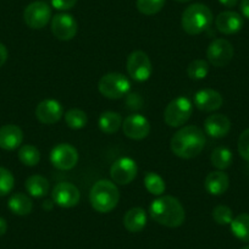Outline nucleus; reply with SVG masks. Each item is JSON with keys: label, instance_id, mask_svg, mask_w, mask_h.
Instances as JSON below:
<instances>
[{"label": "nucleus", "instance_id": "obj_1", "mask_svg": "<svg viewBox=\"0 0 249 249\" xmlns=\"http://www.w3.org/2000/svg\"><path fill=\"white\" fill-rule=\"evenodd\" d=\"M205 135L197 126H184L171 138L170 148L176 157L192 159L199 155L205 147Z\"/></svg>", "mask_w": 249, "mask_h": 249}, {"label": "nucleus", "instance_id": "obj_2", "mask_svg": "<svg viewBox=\"0 0 249 249\" xmlns=\"http://www.w3.org/2000/svg\"><path fill=\"white\" fill-rule=\"evenodd\" d=\"M149 213L155 222L170 229L179 227L186 219L183 205L172 196H161L153 200Z\"/></svg>", "mask_w": 249, "mask_h": 249}, {"label": "nucleus", "instance_id": "obj_3", "mask_svg": "<svg viewBox=\"0 0 249 249\" xmlns=\"http://www.w3.org/2000/svg\"><path fill=\"white\" fill-rule=\"evenodd\" d=\"M120 192L116 183L109 179H99L93 184L89 192V202L93 209L100 214H107L116 208Z\"/></svg>", "mask_w": 249, "mask_h": 249}, {"label": "nucleus", "instance_id": "obj_4", "mask_svg": "<svg viewBox=\"0 0 249 249\" xmlns=\"http://www.w3.org/2000/svg\"><path fill=\"white\" fill-rule=\"evenodd\" d=\"M213 22V13L204 4H192L183 11L181 26L186 33L197 36L207 31Z\"/></svg>", "mask_w": 249, "mask_h": 249}, {"label": "nucleus", "instance_id": "obj_5", "mask_svg": "<svg viewBox=\"0 0 249 249\" xmlns=\"http://www.w3.org/2000/svg\"><path fill=\"white\" fill-rule=\"evenodd\" d=\"M193 104L187 97L175 98L165 107L164 120L170 127H181L191 119Z\"/></svg>", "mask_w": 249, "mask_h": 249}, {"label": "nucleus", "instance_id": "obj_6", "mask_svg": "<svg viewBox=\"0 0 249 249\" xmlns=\"http://www.w3.org/2000/svg\"><path fill=\"white\" fill-rule=\"evenodd\" d=\"M98 89L109 99H120L131 89V82L127 77L120 72H110L103 76L98 83Z\"/></svg>", "mask_w": 249, "mask_h": 249}, {"label": "nucleus", "instance_id": "obj_7", "mask_svg": "<svg viewBox=\"0 0 249 249\" xmlns=\"http://www.w3.org/2000/svg\"><path fill=\"white\" fill-rule=\"evenodd\" d=\"M126 68L131 78L137 82H145L149 80L153 73L152 61L142 50H136L128 55Z\"/></svg>", "mask_w": 249, "mask_h": 249}, {"label": "nucleus", "instance_id": "obj_8", "mask_svg": "<svg viewBox=\"0 0 249 249\" xmlns=\"http://www.w3.org/2000/svg\"><path fill=\"white\" fill-rule=\"evenodd\" d=\"M233 45L224 38H216L209 44L207 50V57L209 64L215 68H224L229 65L233 59Z\"/></svg>", "mask_w": 249, "mask_h": 249}, {"label": "nucleus", "instance_id": "obj_9", "mask_svg": "<svg viewBox=\"0 0 249 249\" xmlns=\"http://www.w3.org/2000/svg\"><path fill=\"white\" fill-rule=\"evenodd\" d=\"M50 162L61 171L72 170L78 162V152L69 143H60L53 148L50 153Z\"/></svg>", "mask_w": 249, "mask_h": 249}, {"label": "nucleus", "instance_id": "obj_10", "mask_svg": "<svg viewBox=\"0 0 249 249\" xmlns=\"http://www.w3.org/2000/svg\"><path fill=\"white\" fill-rule=\"evenodd\" d=\"M52 18V9L44 1H33L23 11L25 23L32 30H42Z\"/></svg>", "mask_w": 249, "mask_h": 249}, {"label": "nucleus", "instance_id": "obj_11", "mask_svg": "<svg viewBox=\"0 0 249 249\" xmlns=\"http://www.w3.org/2000/svg\"><path fill=\"white\" fill-rule=\"evenodd\" d=\"M137 164L131 158H120L110 167V176L112 182L120 186L131 183L137 176Z\"/></svg>", "mask_w": 249, "mask_h": 249}, {"label": "nucleus", "instance_id": "obj_12", "mask_svg": "<svg viewBox=\"0 0 249 249\" xmlns=\"http://www.w3.org/2000/svg\"><path fill=\"white\" fill-rule=\"evenodd\" d=\"M53 202L61 208H73L81 199L80 190L70 182H60L53 188Z\"/></svg>", "mask_w": 249, "mask_h": 249}, {"label": "nucleus", "instance_id": "obj_13", "mask_svg": "<svg viewBox=\"0 0 249 249\" xmlns=\"http://www.w3.org/2000/svg\"><path fill=\"white\" fill-rule=\"evenodd\" d=\"M122 131H124V136L131 140L142 141L149 135L150 124L147 117H144L143 115H128L122 121Z\"/></svg>", "mask_w": 249, "mask_h": 249}, {"label": "nucleus", "instance_id": "obj_14", "mask_svg": "<svg viewBox=\"0 0 249 249\" xmlns=\"http://www.w3.org/2000/svg\"><path fill=\"white\" fill-rule=\"evenodd\" d=\"M77 22L72 15L66 13L57 14L52 20V32L59 40H71L77 35Z\"/></svg>", "mask_w": 249, "mask_h": 249}, {"label": "nucleus", "instance_id": "obj_15", "mask_svg": "<svg viewBox=\"0 0 249 249\" xmlns=\"http://www.w3.org/2000/svg\"><path fill=\"white\" fill-rule=\"evenodd\" d=\"M64 115L62 105L55 99H45L36 107V117L44 124H54Z\"/></svg>", "mask_w": 249, "mask_h": 249}, {"label": "nucleus", "instance_id": "obj_16", "mask_svg": "<svg viewBox=\"0 0 249 249\" xmlns=\"http://www.w3.org/2000/svg\"><path fill=\"white\" fill-rule=\"evenodd\" d=\"M193 103L202 111L212 112L222 107L224 98L217 90L212 89V88H205V89L196 93Z\"/></svg>", "mask_w": 249, "mask_h": 249}, {"label": "nucleus", "instance_id": "obj_17", "mask_svg": "<svg viewBox=\"0 0 249 249\" xmlns=\"http://www.w3.org/2000/svg\"><path fill=\"white\" fill-rule=\"evenodd\" d=\"M215 26L222 35H234L243 27V18L234 11H222L215 18Z\"/></svg>", "mask_w": 249, "mask_h": 249}, {"label": "nucleus", "instance_id": "obj_18", "mask_svg": "<svg viewBox=\"0 0 249 249\" xmlns=\"http://www.w3.org/2000/svg\"><path fill=\"white\" fill-rule=\"evenodd\" d=\"M231 130V121L222 114H213L204 121V131L213 138H224Z\"/></svg>", "mask_w": 249, "mask_h": 249}, {"label": "nucleus", "instance_id": "obj_19", "mask_svg": "<svg viewBox=\"0 0 249 249\" xmlns=\"http://www.w3.org/2000/svg\"><path fill=\"white\" fill-rule=\"evenodd\" d=\"M23 141V132L16 124H4L0 127V148L4 150L18 149Z\"/></svg>", "mask_w": 249, "mask_h": 249}, {"label": "nucleus", "instance_id": "obj_20", "mask_svg": "<svg viewBox=\"0 0 249 249\" xmlns=\"http://www.w3.org/2000/svg\"><path fill=\"white\" fill-rule=\"evenodd\" d=\"M205 190L212 196H222L230 186V178L225 172L213 171L207 176L204 182Z\"/></svg>", "mask_w": 249, "mask_h": 249}, {"label": "nucleus", "instance_id": "obj_21", "mask_svg": "<svg viewBox=\"0 0 249 249\" xmlns=\"http://www.w3.org/2000/svg\"><path fill=\"white\" fill-rule=\"evenodd\" d=\"M147 225V213L142 208H132L124 216V226L128 232L137 233Z\"/></svg>", "mask_w": 249, "mask_h": 249}, {"label": "nucleus", "instance_id": "obj_22", "mask_svg": "<svg viewBox=\"0 0 249 249\" xmlns=\"http://www.w3.org/2000/svg\"><path fill=\"white\" fill-rule=\"evenodd\" d=\"M8 207L13 214L18 215V216H25V215L31 214L33 209V203L27 195L18 192L9 198Z\"/></svg>", "mask_w": 249, "mask_h": 249}, {"label": "nucleus", "instance_id": "obj_23", "mask_svg": "<svg viewBox=\"0 0 249 249\" xmlns=\"http://www.w3.org/2000/svg\"><path fill=\"white\" fill-rule=\"evenodd\" d=\"M26 191L35 198H43L49 192V181L42 175H32L25 182Z\"/></svg>", "mask_w": 249, "mask_h": 249}, {"label": "nucleus", "instance_id": "obj_24", "mask_svg": "<svg viewBox=\"0 0 249 249\" xmlns=\"http://www.w3.org/2000/svg\"><path fill=\"white\" fill-rule=\"evenodd\" d=\"M122 117L119 112L115 111H105L103 112L98 120V124L102 132L111 135V133L117 132L122 126Z\"/></svg>", "mask_w": 249, "mask_h": 249}, {"label": "nucleus", "instance_id": "obj_25", "mask_svg": "<svg viewBox=\"0 0 249 249\" xmlns=\"http://www.w3.org/2000/svg\"><path fill=\"white\" fill-rule=\"evenodd\" d=\"M231 232L237 239L249 243V214H239L230 224Z\"/></svg>", "mask_w": 249, "mask_h": 249}, {"label": "nucleus", "instance_id": "obj_26", "mask_svg": "<svg viewBox=\"0 0 249 249\" xmlns=\"http://www.w3.org/2000/svg\"><path fill=\"white\" fill-rule=\"evenodd\" d=\"M210 160H212L213 166L222 171V170H226L231 166L233 155H232V152L229 148L217 147L213 150L212 155H210Z\"/></svg>", "mask_w": 249, "mask_h": 249}, {"label": "nucleus", "instance_id": "obj_27", "mask_svg": "<svg viewBox=\"0 0 249 249\" xmlns=\"http://www.w3.org/2000/svg\"><path fill=\"white\" fill-rule=\"evenodd\" d=\"M144 186L148 192L153 196H161L166 190L164 178L157 172H147L144 176Z\"/></svg>", "mask_w": 249, "mask_h": 249}, {"label": "nucleus", "instance_id": "obj_28", "mask_svg": "<svg viewBox=\"0 0 249 249\" xmlns=\"http://www.w3.org/2000/svg\"><path fill=\"white\" fill-rule=\"evenodd\" d=\"M18 159L26 166H36L40 161V153L35 145L25 144L18 150Z\"/></svg>", "mask_w": 249, "mask_h": 249}, {"label": "nucleus", "instance_id": "obj_29", "mask_svg": "<svg viewBox=\"0 0 249 249\" xmlns=\"http://www.w3.org/2000/svg\"><path fill=\"white\" fill-rule=\"evenodd\" d=\"M87 114L81 109H70L65 114L66 124L72 130H81L87 124Z\"/></svg>", "mask_w": 249, "mask_h": 249}, {"label": "nucleus", "instance_id": "obj_30", "mask_svg": "<svg viewBox=\"0 0 249 249\" xmlns=\"http://www.w3.org/2000/svg\"><path fill=\"white\" fill-rule=\"evenodd\" d=\"M208 73H209V62L203 59L193 60L187 68V75L191 80H204Z\"/></svg>", "mask_w": 249, "mask_h": 249}, {"label": "nucleus", "instance_id": "obj_31", "mask_svg": "<svg viewBox=\"0 0 249 249\" xmlns=\"http://www.w3.org/2000/svg\"><path fill=\"white\" fill-rule=\"evenodd\" d=\"M166 0H137L136 6L143 15L152 16L161 11Z\"/></svg>", "mask_w": 249, "mask_h": 249}, {"label": "nucleus", "instance_id": "obj_32", "mask_svg": "<svg viewBox=\"0 0 249 249\" xmlns=\"http://www.w3.org/2000/svg\"><path fill=\"white\" fill-rule=\"evenodd\" d=\"M212 216L217 225H230L233 220V212L227 205H217L213 210Z\"/></svg>", "mask_w": 249, "mask_h": 249}, {"label": "nucleus", "instance_id": "obj_33", "mask_svg": "<svg viewBox=\"0 0 249 249\" xmlns=\"http://www.w3.org/2000/svg\"><path fill=\"white\" fill-rule=\"evenodd\" d=\"M15 186V178L13 174L5 167L0 166V197L8 196Z\"/></svg>", "mask_w": 249, "mask_h": 249}, {"label": "nucleus", "instance_id": "obj_34", "mask_svg": "<svg viewBox=\"0 0 249 249\" xmlns=\"http://www.w3.org/2000/svg\"><path fill=\"white\" fill-rule=\"evenodd\" d=\"M238 153L246 161L249 162V128L244 130L239 136Z\"/></svg>", "mask_w": 249, "mask_h": 249}, {"label": "nucleus", "instance_id": "obj_35", "mask_svg": "<svg viewBox=\"0 0 249 249\" xmlns=\"http://www.w3.org/2000/svg\"><path fill=\"white\" fill-rule=\"evenodd\" d=\"M76 4H77V0H52L53 8L60 11L70 10Z\"/></svg>", "mask_w": 249, "mask_h": 249}, {"label": "nucleus", "instance_id": "obj_36", "mask_svg": "<svg viewBox=\"0 0 249 249\" xmlns=\"http://www.w3.org/2000/svg\"><path fill=\"white\" fill-rule=\"evenodd\" d=\"M8 56H9L8 49H6V47L3 44V43H0V68L4 66V64H5L6 60H8Z\"/></svg>", "mask_w": 249, "mask_h": 249}, {"label": "nucleus", "instance_id": "obj_37", "mask_svg": "<svg viewBox=\"0 0 249 249\" xmlns=\"http://www.w3.org/2000/svg\"><path fill=\"white\" fill-rule=\"evenodd\" d=\"M241 11L244 18L249 20V0H242L241 1Z\"/></svg>", "mask_w": 249, "mask_h": 249}, {"label": "nucleus", "instance_id": "obj_38", "mask_svg": "<svg viewBox=\"0 0 249 249\" xmlns=\"http://www.w3.org/2000/svg\"><path fill=\"white\" fill-rule=\"evenodd\" d=\"M8 231V222L5 219L0 217V236H4Z\"/></svg>", "mask_w": 249, "mask_h": 249}, {"label": "nucleus", "instance_id": "obj_39", "mask_svg": "<svg viewBox=\"0 0 249 249\" xmlns=\"http://www.w3.org/2000/svg\"><path fill=\"white\" fill-rule=\"evenodd\" d=\"M219 3L221 5L226 6V8H233V6L237 5L238 0H219Z\"/></svg>", "mask_w": 249, "mask_h": 249}, {"label": "nucleus", "instance_id": "obj_40", "mask_svg": "<svg viewBox=\"0 0 249 249\" xmlns=\"http://www.w3.org/2000/svg\"><path fill=\"white\" fill-rule=\"evenodd\" d=\"M43 208L48 210H52L53 209V202L52 200H47V202L43 203Z\"/></svg>", "mask_w": 249, "mask_h": 249}, {"label": "nucleus", "instance_id": "obj_41", "mask_svg": "<svg viewBox=\"0 0 249 249\" xmlns=\"http://www.w3.org/2000/svg\"><path fill=\"white\" fill-rule=\"evenodd\" d=\"M175 1H177V3H188L191 0H175Z\"/></svg>", "mask_w": 249, "mask_h": 249}, {"label": "nucleus", "instance_id": "obj_42", "mask_svg": "<svg viewBox=\"0 0 249 249\" xmlns=\"http://www.w3.org/2000/svg\"><path fill=\"white\" fill-rule=\"evenodd\" d=\"M242 249H249V246H246V247H243V248Z\"/></svg>", "mask_w": 249, "mask_h": 249}]
</instances>
